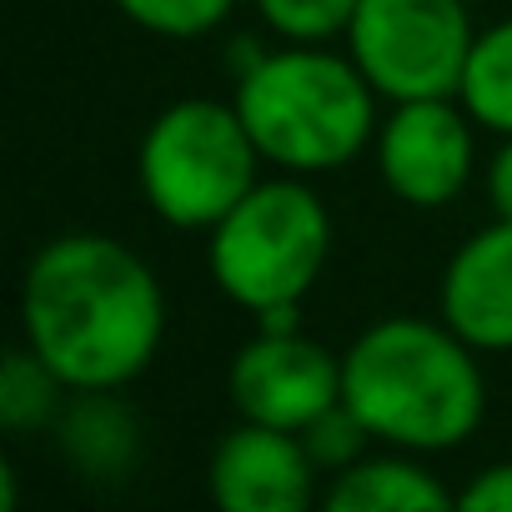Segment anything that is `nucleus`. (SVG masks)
<instances>
[{
  "label": "nucleus",
  "instance_id": "nucleus-1",
  "mask_svg": "<svg viewBox=\"0 0 512 512\" xmlns=\"http://www.w3.org/2000/svg\"><path fill=\"white\" fill-rule=\"evenodd\" d=\"M21 342L71 392H121L166 342V292L126 241L61 231L26 262Z\"/></svg>",
  "mask_w": 512,
  "mask_h": 512
},
{
  "label": "nucleus",
  "instance_id": "nucleus-2",
  "mask_svg": "<svg viewBox=\"0 0 512 512\" xmlns=\"http://www.w3.org/2000/svg\"><path fill=\"white\" fill-rule=\"evenodd\" d=\"M482 352L442 317H382L342 352V402L362 417L377 447L417 457L462 447L487 412Z\"/></svg>",
  "mask_w": 512,
  "mask_h": 512
},
{
  "label": "nucleus",
  "instance_id": "nucleus-3",
  "mask_svg": "<svg viewBox=\"0 0 512 512\" xmlns=\"http://www.w3.org/2000/svg\"><path fill=\"white\" fill-rule=\"evenodd\" d=\"M377 91L332 41H282L236 71L231 106L241 111L267 166L327 176L352 166L377 141Z\"/></svg>",
  "mask_w": 512,
  "mask_h": 512
},
{
  "label": "nucleus",
  "instance_id": "nucleus-4",
  "mask_svg": "<svg viewBox=\"0 0 512 512\" xmlns=\"http://www.w3.org/2000/svg\"><path fill=\"white\" fill-rule=\"evenodd\" d=\"M332 256V211L302 176L256 181L211 231L206 267L216 292L251 312H297Z\"/></svg>",
  "mask_w": 512,
  "mask_h": 512
},
{
  "label": "nucleus",
  "instance_id": "nucleus-5",
  "mask_svg": "<svg viewBox=\"0 0 512 512\" xmlns=\"http://www.w3.org/2000/svg\"><path fill=\"white\" fill-rule=\"evenodd\" d=\"M256 151L231 101L186 96L156 111L136 146V186L151 216L176 231H211L256 181Z\"/></svg>",
  "mask_w": 512,
  "mask_h": 512
},
{
  "label": "nucleus",
  "instance_id": "nucleus-6",
  "mask_svg": "<svg viewBox=\"0 0 512 512\" xmlns=\"http://www.w3.org/2000/svg\"><path fill=\"white\" fill-rule=\"evenodd\" d=\"M472 41L477 31L467 0H357L342 36L347 56L382 101L457 96Z\"/></svg>",
  "mask_w": 512,
  "mask_h": 512
},
{
  "label": "nucleus",
  "instance_id": "nucleus-7",
  "mask_svg": "<svg viewBox=\"0 0 512 512\" xmlns=\"http://www.w3.org/2000/svg\"><path fill=\"white\" fill-rule=\"evenodd\" d=\"M477 121L457 96H427V101H392V111L377 126L372 156L382 186L412 206L437 211L452 206L477 171Z\"/></svg>",
  "mask_w": 512,
  "mask_h": 512
},
{
  "label": "nucleus",
  "instance_id": "nucleus-8",
  "mask_svg": "<svg viewBox=\"0 0 512 512\" xmlns=\"http://www.w3.org/2000/svg\"><path fill=\"white\" fill-rule=\"evenodd\" d=\"M226 397L246 422L307 432L342 402V357L302 327H256L226 367Z\"/></svg>",
  "mask_w": 512,
  "mask_h": 512
},
{
  "label": "nucleus",
  "instance_id": "nucleus-9",
  "mask_svg": "<svg viewBox=\"0 0 512 512\" xmlns=\"http://www.w3.org/2000/svg\"><path fill=\"white\" fill-rule=\"evenodd\" d=\"M317 457L302 432L236 422L206 462V492L221 512H307L317 502Z\"/></svg>",
  "mask_w": 512,
  "mask_h": 512
},
{
  "label": "nucleus",
  "instance_id": "nucleus-10",
  "mask_svg": "<svg viewBox=\"0 0 512 512\" xmlns=\"http://www.w3.org/2000/svg\"><path fill=\"white\" fill-rule=\"evenodd\" d=\"M437 317L477 352H512V221L492 216L447 256Z\"/></svg>",
  "mask_w": 512,
  "mask_h": 512
},
{
  "label": "nucleus",
  "instance_id": "nucleus-11",
  "mask_svg": "<svg viewBox=\"0 0 512 512\" xmlns=\"http://www.w3.org/2000/svg\"><path fill=\"white\" fill-rule=\"evenodd\" d=\"M322 502L332 512H447L457 507V492H447V482L417 452L382 447L332 472Z\"/></svg>",
  "mask_w": 512,
  "mask_h": 512
},
{
  "label": "nucleus",
  "instance_id": "nucleus-12",
  "mask_svg": "<svg viewBox=\"0 0 512 512\" xmlns=\"http://www.w3.org/2000/svg\"><path fill=\"white\" fill-rule=\"evenodd\" d=\"M51 432L66 462L96 482H121L141 457V422L116 392H71Z\"/></svg>",
  "mask_w": 512,
  "mask_h": 512
},
{
  "label": "nucleus",
  "instance_id": "nucleus-13",
  "mask_svg": "<svg viewBox=\"0 0 512 512\" xmlns=\"http://www.w3.org/2000/svg\"><path fill=\"white\" fill-rule=\"evenodd\" d=\"M66 402H71V387L26 342H16L0 357V427L11 437H31V432L56 427Z\"/></svg>",
  "mask_w": 512,
  "mask_h": 512
},
{
  "label": "nucleus",
  "instance_id": "nucleus-14",
  "mask_svg": "<svg viewBox=\"0 0 512 512\" xmlns=\"http://www.w3.org/2000/svg\"><path fill=\"white\" fill-rule=\"evenodd\" d=\"M457 101L467 106V116L492 131V136H512V16L477 31Z\"/></svg>",
  "mask_w": 512,
  "mask_h": 512
},
{
  "label": "nucleus",
  "instance_id": "nucleus-15",
  "mask_svg": "<svg viewBox=\"0 0 512 512\" xmlns=\"http://www.w3.org/2000/svg\"><path fill=\"white\" fill-rule=\"evenodd\" d=\"M111 6L146 36L161 41H201L216 26H226V16L236 11V0H111Z\"/></svg>",
  "mask_w": 512,
  "mask_h": 512
},
{
  "label": "nucleus",
  "instance_id": "nucleus-16",
  "mask_svg": "<svg viewBox=\"0 0 512 512\" xmlns=\"http://www.w3.org/2000/svg\"><path fill=\"white\" fill-rule=\"evenodd\" d=\"M251 6L282 41H342L357 0H251Z\"/></svg>",
  "mask_w": 512,
  "mask_h": 512
},
{
  "label": "nucleus",
  "instance_id": "nucleus-17",
  "mask_svg": "<svg viewBox=\"0 0 512 512\" xmlns=\"http://www.w3.org/2000/svg\"><path fill=\"white\" fill-rule=\"evenodd\" d=\"M302 437H307V447H312V457H317L322 472L352 467L357 457H367V442H372V432L362 427V417H357L347 402H337L332 412H322Z\"/></svg>",
  "mask_w": 512,
  "mask_h": 512
},
{
  "label": "nucleus",
  "instance_id": "nucleus-18",
  "mask_svg": "<svg viewBox=\"0 0 512 512\" xmlns=\"http://www.w3.org/2000/svg\"><path fill=\"white\" fill-rule=\"evenodd\" d=\"M457 512H512V457L472 472L457 492Z\"/></svg>",
  "mask_w": 512,
  "mask_h": 512
},
{
  "label": "nucleus",
  "instance_id": "nucleus-19",
  "mask_svg": "<svg viewBox=\"0 0 512 512\" xmlns=\"http://www.w3.org/2000/svg\"><path fill=\"white\" fill-rule=\"evenodd\" d=\"M487 201L497 221H512V136H497V151L487 161Z\"/></svg>",
  "mask_w": 512,
  "mask_h": 512
},
{
  "label": "nucleus",
  "instance_id": "nucleus-20",
  "mask_svg": "<svg viewBox=\"0 0 512 512\" xmlns=\"http://www.w3.org/2000/svg\"><path fill=\"white\" fill-rule=\"evenodd\" d=\"M467 6H482V0H467Z\"/></svg>",
  "mask_w": 512,
  "mask_h": 512
}]
</instances>
